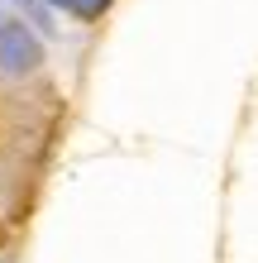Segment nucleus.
<instances>
[{
  "label": "nucleus",
  "instance_id": "obj_1",
  "mask_svg": "<svg viewBox=\"0 0 258 263\" xmlns=\"http://www.w3.org/2000/svg\"><path fill=\"white\" fill-rule=\"evenodd\" d=\"M43 67V39L29 29L24 20L5 14L0 20V77L5 82H24Z\"/></svg>",
  "mask_w": 258,
  "mask_h": 263
},
{
  "label": "nucleus",
  "instance_id": "obj_2",
  "mask_svg": "<svg viewBox=\"0 0 258 263\" xmlns=\"http://www.w3.org/2000/svg\"><path fill=\"white\" fill-rule=\"evenodd\" d=\"M110 5H115V0H67V14H72V20H82V24H96Z\"/></svg>",
  "mask_w": 258,
  "mask_h": 263
},
{
  "label": "nucleus",
  "instance_id": "obj_4",
  "mask_svg": "<svg viewBox=\"0 0 258 263\" xmlns=\"http://www.w3.org/2000/svg\"><path fill=\"white\" fill-rule=\"evenodd\" d=\"M43 5H53V10H67V0H43Z\"/></svg>",
  "mask_w": 258,
  "mask_h": 263
},
{
  "label": "nucleus",
  "instance_id": "obj_3",
  "mask_svg": "<svg viewBox=\"0 0 258 263\" xmlns=\"http://www.w3.org/2000/svg\"><path fill=\"white\" fill-rule=\"evenodd\" d=\"M19 5L29 14H38V24H43V34H53V20H48V10H43V0H19Z\"/></svg>",
  "mask_w": 258,
  "mask_h": 263
}]
</instances>
